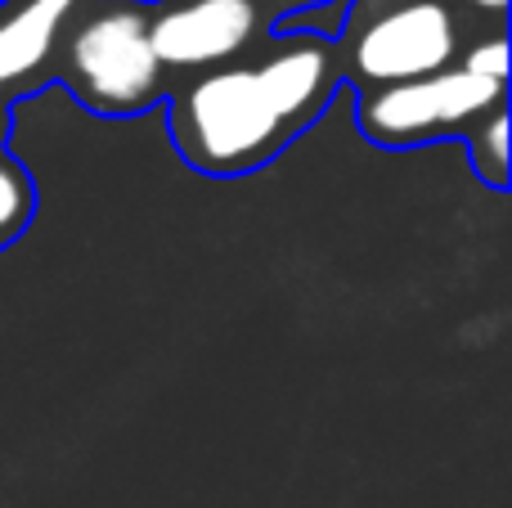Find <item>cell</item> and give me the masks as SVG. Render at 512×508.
Segmentation results:
<instances>
[{"label": "cell", "mask_w": 512, "mask_h": 508, "mask_svg": "<svg viewBox=\"0 0 512 508\" xmlns=\"http://www.w3.org/2000/svg\"><path fill=\"white\" fill-rule=\"evenodd\" d=\"M472 5H477V9H490V14H504L508 0H472Z\"/></svg>", "instance_id": "8fae6325"}, {"label": "cell", "mask_w": 512, "mask_h": 508, "mask_svg": "<svg viewBox=\"0 0 512 508\" xmlns=\"http://www.w3.org/2000/svg\"><path fill=\"white\" fill-rule=\"evenodd\" d=\"M252 5H256V0H252ZM297 5H301V0H297Z\"/></svg>", "instance_id": "4fadbf2b"}, {"label": "cell", "mask_w": 512, "mask_h": 508, "mask_svg": "<svg viewBox=\"0 0 512 508\" xmlns=\"http://www.w3.org/2000/svg\"><path fill=\"white\" fill-rule=\"evenodd\" d=\"M459 18L445 0H360L346 27V72L364 90L454 68Z\"/></svg>", "instance_id": "3957f363"}, {"label": "cell", "mask_w": 512, "mask_h": 508, "mask_svg": "<svg viewBox=\"0 0 512 508\" xmlns=\"http://www.w3.org/2000/svg\"><path fill=\"white\" fill-rule=\"evenodd\" d=\"M256 27L252 0H167L149 14V45L162 72H212L248 50Z\"/></svg>", "instance_id": "5b68a950"}, {"label": "cell", "mask_w": 512, "mask_h": 508, "mask_svg": "<svg viewBox=\"0 0 512 508\" xmlns=\"http://www.w3.org/2000/svg\"><path fill=\"white\" fill-rule=\"evenodd\" d=\"M5 131H9V113H5V104H0V140H5Z\"/></svg>", "instance_id": "7c38bea8"}, {"label": "cell", "mask_w": 512, "mask_h": 508, "mask_svg": "<svg viewBox=\"0 0 512 508\" xmlns=\"http://www.w3.org/2000/svg\"><path fill=\"white\" fill-rule=\"evenodd\" d=\"M171 131L194 167L203 171H252L270 162L292 140V126L274 113L256 68H212L171 95Z\"/></svg>", "instance_id": "6da1fadb"}, {"label": "cell", "mask_w": 512, "mask_h": 508, "mask_svg": "<svg viewBox=\"0 0 512 508\" xmlns=\"http://www.w3.org/2000/svg\"><path fill=\"white\" fill-rule=\"evenodd\" d=\"M252 68H256L261 90L270 95L274 113H279L292 131L315 122L324 99L333 95V86H337L333 45H328L324 36H310V32L288 36V41L274 45L261 63H252Z\"/></svg>", "instance_id": "52a82bcc"}, {"label": "cell", "mask_w": 512, "mask_h": 508, "mask_svg": "<svg viewBox=\"0 0 512 508\" xmlns=\"http://www.w3.org/2000/svg\"><path fill=\"white\" fill-rule=\"evenodd\" d=\"M59 77L95 113L126 117L149 108L167 81L149 45V9L135 0H113L90 14L81 9V18L63 36Z\"/></svg>", "instance_id": "7a4b0ae2"}, {"label": "cell", "mask_w": 512, "mask_h": 508, "mask_svg": "<svg viewBox=\"0 0 512 508\" xmlns=\"http://www.w3.org/2000/svg\"><path fill=\"white\" fill-rule=\"evenodd\" d=\"M472 162H477V171L490 180V185H504L508 180V117H504V108H495V113H486L477 122V131H472Z\"/></svg>", "instance_id": "9c48e42d"}, {"label": "cell", "mask_w": 512, "mask_h": 508, "mask_svg": "<svg viewBox=\"0 0 512 508\" xmlns=\"http://www.w3.org/2000/svg\"><path fill=\"white\" fill-rule=\"evenodd\" d=\"M459 68H468V72H477V77L504 86L508 81V41L504 36H486V41H477L468 54H463Z\"/></svg>", "instance_id": "30bf717a"}, {"label": "cell", "mask_w": 512, "mask_h": 508, "mask_svg": "<svg viewBox=\"0 0 512 508\" xmlns=\"http://www.w3.org/2000/svg\"><path fill=\"white\" fill-rule=\"evenodd\" d=\"M86 0H5L0 5V95H18L50 72Z\"/></svg>", "instance_id": "8992f818"}, {"label": "cell", "mask_w": 512, "mask_h": 508, "mask_svg": "<svg viewBox=\"0 0 512 508\" xmlns=\"http://www.w3.org/2000/svg\"><path fill=\"white\" fill-rule=\"evenodd\" d=\"M504 108V86L486 81L468 68H441L414 81L364 90L360 99V131L378 144L405 149L432 135H450L459 126H477L486 113Z\"/></svg>", "instance_id": "277c9868"}, {"label": "cell", "mask_w": 512, "mask_h": 508, "mask_svg": "<svg viewBox=\"0 0 512 508\" xmlns=\"http://www.w3.org/2000/svg\"><path fill=\"white\" fill-rule=\"evenodd\" d=\"M32 207H36L32 180H27V171L0 149V248L23 234V225L32 221Z\"/></svg>", "instance_id": "ba28073f"}]
</instances>
